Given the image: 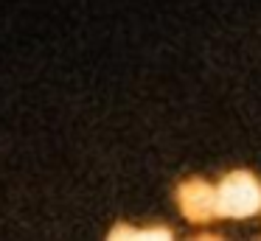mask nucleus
I'll return each instance as SVG.
<instances>
[{"instance_id":"nucleus-1","label":"nucleus","mask_w":261,"mask_h":241,"mask_svg":"<svg viewBox=\"0 0 261 241\" xmlns=\"http://www.w3.org/2000/svg\"><path fill=\"white\" fill-rule=\"evenodd\" d=\"M214 207L216 213H230V216L255 213L261 207V185L250 174H230L214 194Z\"/></svg>"},{"instance_id":"nucleus-2","label":"nucleus","mask_w":261,"mask_h":241,"mask_svg":"<svg viewBox=\"0 0 261 241\" xmlns=\"http://www.w3.org/2000/svg\"><path fill=\"white\" fill-rule=\"evenodd\" d=\"M180 202H182V210H186L191 219H197V222H202V219L211 216V213H216L214 191H211L208 185H202V182H188L186 188L180 191Z\"/></svg>"}]
</instances>
